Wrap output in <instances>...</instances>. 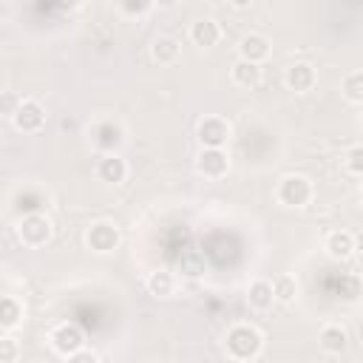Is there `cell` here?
Listing matches in <instances>:
<instances>
[{
  "instance_id": "1",
  "label": "cell",
  "mask_w": 363,
  "mask_h": 363,
  "mask_svg": "<svg viewBox=\"0 0 363 363\" xmlns=\"http://www.w3.org/2000/svg\"><path fill=\"white\" fill-rule=\"evenodd\" d=\"M264 349V335L252 326V323H235L224 332V352L227 357L238 360V363H250L261 354Z\"/></svg>"
},
{
  "instance_id": "2",
  "label": "cell",
  "mask_w": 363,
  "mask_h": 363,
  "mask_svg": "<svg viewBox=\"0 0 363 363\" xmlns=\"http://www.w3.org/2000/svg\"><path fill=\"white\" fill-rule=\"evenodd\" d=\"M312 196H315V187H312V182L306 179V176H301V173H289V176H284L281 182H278V187H275V199L284 204V207H306L309 201H312Z\"/></svg>"
},
{
  "instance_id": "3",
  "label": "cell",
  "mask_w": 363,
  "mask_h": 363,
  "mask_svg": "<svg viewBox=\"0 0 363 363\" xmlns=\"http://www.w3.org/2000/svg\"><path fill=\"white\" fill-rule=\"evenodd\" d=\"M17 238L28 250L45 247L48 238H51V221H48V216L45 213H26L17 221Z\"/></svg>"
},
{
  "instance_id": "4",
  "label": "cell",
  "mask_w": 363,
  "mask_h": 363,
  "mask_svg": "<svg viewBox=\"0 0 363 363\" xmlns=\"http://www.w3.org/2000/svg\"><path fill=\"white\" fill-rule=\"evenodd\" d=\"M119 241H122V233H119V227H116L113 221H108V218H99V221H94V224L85 230V244H88V250H94L96 255L113 252V250L119 247Z\"/></svg>"
},
{
  "instance_id": "5",
  "label": "cell",
  "mask_w": 363,
  "mask_h": 363,
  "mask_svg": "<svg viewBox=\"0 0 363 363\" xmlns=\"http://www.w3.org/2000/svg\"><path fill=\"white\" fill-rule=\"evenodd\" d=\"M88 136H91V145H94L102 156H108V153H116V150L122 147V142H125V128H122L119 122H113V119H99V122L91 125Z\"/></svg>"
},
{
  "instance_id": "6",
  "label": "cell",
  "mask_w": 363,
  "mask_h": 363,
  "mask_svg": "<svg viewBox=\"0 0 363 363\" xmlns=\"http://www.w3.org/2000/svg\"><path fill=\"white\" fill-rule=\"evenodd\" d=\"M48 343H51V349H54L57 354L71 357L74 352L85 349V335H82V329H79L77 323H60V326L51 329Z\"/></svg>"
},
{
  "instance_id": "7",
  "label": "cell",
  "mask_w": 363,
  "mask_h": 363,
  "mask_svg": "<svg viewBox=\"0 0 363 363\" xmlns=\"http://www.w3.org/2000/svg\"><path fill=\"white\" fill-rule=\"evenodd\" d=\"M230 133H233L230 130V122L224 116H218V113L204 116L199 122V128H196V136H199V145L201 147H224L227 139H230Z\"/></svg>"
},
{
  "instance_id": "8",
  "label": "cell",
  "mask_w": 363,
  "mask_h": 363,
  "mask_svg": "<svg viewBox=\"0 0 363 363\" xmlns=\"http://www.w3.org/2000/svg\"><path fill=\"white\" fill-rule=\"evenodd\" d=\"M196 170L204 179H224L230 170V156L224 147H201L196 156Z\"/></svg>"
},
{
  "instance_id": "9",
  "label": "cell",
  "mask_w": 363,
  "mask_h": 363,
  "mask_svg": "<svg viewBox=\"0 0 363 363\" xmlns=\"http://www.w3.org/2000/svg\"><path fill=\"white\" fill-rule=\"evenodd\" d=\"M11 122H14V128H17L20 133H37V130H43V125H45V108H43L37 99H23Z\"/></svg>"
},
{
  "instance_id": "10",
  "label": "cell",
  "mask_w": 363,
  "mask_h": 363,
  "mask_svg": "<svg viewBox=\"0 0 363 363\" xmlns=\"http://www.w3.org/2000/svg\"><path fill=\"white\" fill-rule=\"evenodd\" d=\"M269 54H272V43L258 31H250V34H244L238 40V60L261 65L264 60H269Z\"/></svg>"
},
{
  "instance_id": "11",
  "label": "cell",
  "mask_w": 363,
  "mask_h": 363,
  "mask_svg": "<svg viewBox=\"0 0 363 363\" xmlns=\"http://www.w3.org/2000/svg\"><path fill=\"white\" fill-rule=\"evenodd\" d=\"M284 82H286L289 91H295V94H306V91L315 88V82H318V71H315L309 62H292V65L286 68V74H284Z\"/></svg>"
},
{
  "instance_id": "12",
  "label": "cell",
  "mask_w": 363,
  "mask_h": 363,
  "mask_svg": "<svg viewBox=\"0 0 363 363\" xmlns=\"http://www.w3.org/2000/svg\"><path fill=\"white\" fill-rule=\"evenodd\" d=\"M354 244H357V238L349 230H332L323 241V250L332 261H346L354 255Z\"/></svg>"
},
{
  "instance_id": "13",
  "label": "cell",
  "mask_w": 363,
  "mask_h": 363,
  "mask_svg": "<svg viewBox=\"0 0 363 363\" xmlns=\"http://www.w3.org/2000/svg\"><path fill=\"white\" fill-rule=\"evenodd\" d=\"M261 65H255V62H247V60H235L233 65H230V79H233V85L235 88H241V91H252V88H258L261 85Z\"/></svg>"
},
{
  "instance_id": "14",
  "label": "cell",
  "mask_w": 363,
  "mask_h": 363,
  "mask_svg": "<svg viewBox=\"0 0 363 363\" xmlns=\"http://www.w3.org/2000/svg\"><path fill=\"white\" fill-rule=\"evenodd\" d=\"M190 40H193V45H199V48H213V45H218V40H221V26H218L213 17H199V20L190 26Z\"/></svg>"
},
{
  "instance_id": "15",
  "label": "cell",
  "mask_w": 363,
  "mask_h": 363,
  "mask_svg": "<svg viewBox=\"0 0 363 363\" xmlns=\"http://www.w3.org/2000/svg\"><path fill=\"white\" fill-rule=\"evenodd\" d=\"M96 176H99L105 184H122V182L128 179V162H125L119 153H108V156L99 159Z\"/></svg>"
},
{
  "instance_id": "16",
  "label": "cell",
  "mask_w": 363,
  "mask_h": 363,
  "mask_svg": "<svg viewBox=\"0 0 363 363\" xmlns=\"http://www.w3.org/2000/svg\"><path fill=\"white\" fill-rule=\"evenodd\" d=\"M318 346L326 352V354H340L346 352L349 346V332L340 326V323H326L318 335Z\"/></svg>"
},
{
  "instance_id": "17",
  "label": "cell",
  "mask_w": 363,
  "mask_h": 363,
  "mask_svg": "<svg viewBox=\"0 0 363 363\" xmlns=\"http://www.w3.org/2000/svg\"><path fill=\"white\" fill-rule=\"evenodd\" d=\"M247 303H250L255 312H267V309L275 303L272 281H267V278H255V281L247 286Z\"/></svg>"
},
{
  "instance_id": "18",
  "label": "cell",
  "mask_w": 363,
  "mask_h": 363,
  "mask_svg": "<svg viewBox=\"0 0 363 363\" xmlns=\"http://www.w3.org/2000/svg\"><path fill=\"white\" fill-rule=\"evenodd\" d=\"M182 54V43L176 37H156L150 43V57L159 62V65H173Z\"/></svg>"
},
{
  "instance_id": "19",
  "label": "cell",
  "mask_w": 363,
  "mask_h": 363,
  "mask_svg": "<svg viewBox=\"0 0 363 363\" xmlns=\"http://www.w3.org/2000/svg\"><path fill=\"white\" fill-rule=\"evenodd\" d=\"M20 323H23V303L14 295H3V301H0V329L6 335H11Z\"/></svg>"
},
{
  "instance_id": "20",
  "label": "cell",
  "mask_w": 363,
  "mask_h": 363,
  "mask_svg": "<svg viewBox=\"0 0 363 363\" xmlns=\"http://www.w3.org/2000/svg\"><path fill=\"white\" fill-rule=\"evenodd\" d=\"M204 267H207V258H204V252L199 247L182 250V255H179V272L184 278H201L204 275Z\"/></svg>"
},
{
  "instance_id": "21",
  "label": "cell",
  "mask_w": 363,
  "mask_h": 363,
  "mask_svg": "<svg viewBox=\"0 0 363 363\" xmlns=\"http://www.w3.org/2000/svg\"><path fill=\"white\" fill-rule=\"evenodd\" d=\"M176 275L170 272V269H156V272H150L147 275V281H145V286H147V292L153 295V298H170L173 292H176Z\"/></svg>"
},
{
  "instance_id": "22",
  "label": "cell",
  "mask_w": 363,
  "mask_h": 363,
  "mask_svg": "<svg viewBox=\"0 0 363 363\" xmlns=\"http://www.w3.org/2000/svg\"><path fill=\"white\" fill-rule=\"evenodd\" d=\"M332 292H335V298H340V301H346V303H354V301L363 298V281H360V275L346 272V275H340V278L335 281Z\"/></svg>"
},
{
  "instance_id": "23",
  "label": "cell",
  "mask_w": 363,
  "mask_h": 363,
  "mask_svg": "<svg viewBox=\"0 0 363 363\" xmlns=\"http://www.w3.org/2000/svg\"><path fill=\"white\" fill-rule=\"evenodd\" d=\"M340 94L352 105H363V71H349L340 79Z\"/></svg>"
},
{
  "instance_id": "24",
  "label": "cell",
  "mask_w": 363,
  "mask_h": 363,
  "mask_svg": "<svg viewBox=\"0 0 363 363\" xmlns=\"http://www.w3.org/2000/svg\"><path fill=\"white\" fill-rule=\"evenodd\" d=\"M272 292H275V303H292L298 295V284L292 275H278L272 281Z\"/></svg>"
},
{
  "instance_id": "25",
  "label": "cell",
  "mask_w": 363,
  "mask_h": 363,
  "mask_svg": "<svg viewBox=\"0 0 363 363\" xmlns=\"http://www.w3.org/2000/svg\"><path fill=\"white\" fill-rule=\"evenodd\" d=\"M343 164H346V170H349L352 176H363V145L349 147L346 156H343Z\"/></svg>"
},
{
  "instance_id": "26",
  "label": "cell",
  "mask_w": 363,
  "mask_h": 363,
  "mask_svg": "<svg viewBox=\"0 0 363 363\" xmlns=\"http://www.w3.org/2000/svg\"><path fill=\"white\" fill-rule=\"evenodd\" d=\"M17 354H20L17 340H14L11 335H3V337H0V363H14Z\"/></svg>"
},
{
  "instance_id": "27",
  "label": "cell",
  "mask_w": 363,
  "mask_h": 363,
  "mask_svg": "<svg viewBox=\"0 0 363 363\" xmlns=\"http://www.w3.org/2000/svg\"><path fill=\"white\" fill-rule=\"evenodd\" d=\"M20 102H23V99H20L14 91H6V94H3V99H0V113H3L6 119H14V113H17Z\"/></svg>"
},
{
  "instance_id": "28",
  "label": "cell",
  "mask_w": 363,
  "mask_h": 363,
  "mask_svg": "<svg viewBox=\"0 0 363 363\" xmlns=\"http://www.w3.org/2000/svg\"><path fill=\"white\" fill-rule=\"evenodd\" d=\"M153 9V3L150 0H136V3H119V11L122 14H130V17H142V14H147Z\"/></svg>"
},
{
  "instance_id": "29",
  "label": "cell",
  "mask_w": 363,
  "mask_h": 363,
  "mask_svg": "<svg viewBox=\"0 0 363 363\" xmlns=\"http://www.w3.org/2000/svg\"><path fill=\"white\" fill-rule=\"evenodd\" d=\"M65 363H99V354L91 352V349H79L71 357H65Z\"/></svg>"
},
{
  "instance_id": "30",
  "label": "cell",
  "mask_w": 363,
  "mask_h": 363,
  "mask_svg": "<svg viewBox=\"0 0 363 363\" xmlns=\"http://www.w3.org/2000/svg\"><path fill=\"white\" fill-rule=\"evenodd\" d=\"M354 255H357V264H360V269H363V235H360L357 244H354Z\"/></svg>"
}]
</instances>
